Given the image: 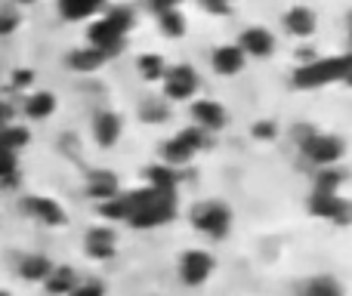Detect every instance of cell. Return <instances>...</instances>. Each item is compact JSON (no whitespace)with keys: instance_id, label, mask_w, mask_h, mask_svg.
Masks as SVG:
<instances>
[{"instance_id":"1","label":"cell","mask_w":352,"mask_h":296,"mask_svg":"<svg viewBox=\"0 0 352 296\" xmlns=\"http://www.w3.org/2000/svg\"><path fill=\"white\" fill-rule=\"evenodd\" d=\"M346 74H349L346 56H337V59H312L294 71V87H297V90H316V87L346 80Z\"/></svg>"},{"instance_id":"2","label":"cell","mask_w":352,"mask_h":296,"mask_svg":"<svg viewBox=\"0 0 352 296\" xmlns=\"http://www.w3.org/2000/svg\"><path fill=\"white\" fill-rule=\"evenodd\" d=\"M192 229L210 241H223L232 231V210L219 201H204L192 210Z\"/></svg>"},{"instance_id":"3","label":"cell","mask_w":352,"mask_h":296,"mask_svg":"<svg viewBox=\"0 0 352 296\" xmlns=\"http://www.w3.org/2000/svg\"><path fill=\"white\" fill-rule=\"evenodd\" d=\"M300 148H303V155L309 157L316 167H337V163L343 161V155H346V142H343L340 136H334V133H312V130L303 136Z\"/></svg>"},{"instance_id":"4","label":"cell","mask_w":352,"mask_h":296,"mask_svg":"<svg viewBox=\"0 0 352 296\" xmlns=\"http://www.w3.org/2000/svg\"><path fill=\"white\" fill-rule=\"evenodd\" d=\"M217 272V260L210 250L204 247H192L179 256V281L186 287H201L210 281V275Z\"/></svg>"},{"instance_id":"5","label":"cell","mask_w":352,"mask_h":296,"mask_svg":"<svg viewBox=\"0 0 352 296\" xmlns=\"http://www.w3.org/2000/svg\"><path fill=\"white\" fill-rule=\"evenodd\" d=\"M164 93L173 102H182V99H192L198 93V74H195L192 65H176L164 71Z\"/></svg>"},{"instance_id":"6","label":"cell","mask_w":352,"mask_h":296,"mask_svg":"<svg viewBox=\"0 0 352 296\" xmlns=\"http://www.w3.org/2000/svg\"><path fill=\"white\" fill-rule=\"evenodd\" d=\"M192 121H195V127L204 130V133L210 136V133L226 130V124H229V111H226L217 99H195L192 102Z\"/></svg>"},{"instance_id":"7","label":"cell","mask_w":352,"mask_h":296,"mask_svg":"<svg viewBox=\"0 0 352 296\" xmlns=\"http://www.w3.org/2000/svg\"><path fill=\"white\" fill-rule=\"evenodd\" d=\"M309 210L316 213L318 219H328V223L346 225V219H349V201L340 198V192H316V194H312Z\"/></svg>"},{"instance_id":"8","label":"cell","mask_w":352,"mask_h":296,"mask_svg":"<svg viewBox=\"0 0 352 296\" xmlns=\"http://www.w3.org/2000/svg\"><path fill=\"white\" fill-rule=\"evenodd\" d=\"M84 247H87V256L90 260H111L118 253V235L111 225H93L84 238Z\"/></svg>"},{"instance_id":"9","label":"cell","mask_w":352,"mask_h":296,"mask_svg":"<svg viewBox=\"0 0 352 296\" xmlns=\"http://www.w3.org/2000/svg\"><path fill=\"white\" fill-rule=\"evenodd\" d=\"M25 213H28L31 219H37V223H43V225H65L68 223V216H65V210H62L56 201H50V198H43V194H31V198H25Z\"/></svg>"},{"instance_id":"10","label":"cell","mask_w":352,"mask_h":296,"mask_svg":"<svg viewBox=\"0 0 352 296\" xmlns=\"http://www.w3.org/2000/svg\"><path fill=\"white\" fill-rule=\"evenodd\" d=\"M238 49H241L244 56H254V59H266V56L275 53V34L269 28H260V25H254V28H248L241 34V41H238Z\"/></svg>"},{"instance_id":"11","label":"cell","mask_w":352,"mask_h":296,"mask_svg":"<svg viewBox=\"0 0 352 296\" xmlns=\"http://www.w3.org/2000/svg\"><path fill=\"white\" fill-rule=\"evenodd\" d=\"M285 28H287V34H294V37H312L316 34V12L303 3L291 6V10L285 12Z\"/></svg>"},{"instance_id":"12","label":"cell","mask_w":352,"mask_h":296,"mask_svg":"<svg viewBox=\"0 0 352 296\" xmlns=\"http://www.w3.org/2000/svg\"><path fill=\"white\" fill-rule=\"evenodd\" d=\"M121 117L115 115V111H102V115H96V121H93V136H96V142L102 148H111L118 139H121Z\"/></svg>"},{"instance_id":"13","label":"cell","mask_w":352,"mask_h":296,"mask_svg":"<svg viewBox=\"0 0 352 296\" xmlns=\"http://www.w3.org/2000/svg\"><path fill=\"white\" fill-rule=\"evenodd\" d=\"M244 59H248V56L238 47H219L217 53H213V71L223 74V78H235L244 68Z\"/></svg>"},{"instance_id":"14","label":"cell","mask_w":352,"mask_h":296,"mask_svg":"<svg viewBox=\"0 0 352 296\" xmlns=\"http://www.w3.org/2000/svg\"><path fill=\"white\" fill-rule=\"evenodd\" d=\"M118 192H121V185H118V176L111 173V170H96V173H90V179H87V194L96 201L115 198Z\"/></svg>"},{"instance_id":"15","label":"cell","mask_w":352,"mask_h":296,"mask_svg":"<svg viewBox=\"0 0 352 296\" xmlns=\"http://www.w3.org/2000/svg\"><path fill=\"white\" fill-rule=\"evenodd\" d=\"M297 296H346V291H343V284L334 275H316V278L300 284Z\"/></svg>"},{"instance_id":"16","label":"cell","mask_w":352,"mask_h":296,"mask_svg":"<svg viewBox=\"0 0 352 296\" xmlns=\"http://www.w3.org/2000/svg\"><path fill=\"white\" fill-rule=\"evenodd\" d=\"M78 272H74L72 266H53V272L47 275V281H43V284H47V291L53 293V296H68L74 291V287H78Z\"/></svg>"},{"instance_id":"17","label":"cell","mask_w":352,"mask_h":296,"mask_svg":"<svg viewBox=\"0 0 352 296\" xmlns=\"http://www.w3.org/2000/svg\"><path fill=\"white\" fill-rule=\"evenodd\" d=\"M22 111L31 117V121H47V117L56 111V96H53V93H47V90L28 93V96H25Z\"/></svg>"},{"instance_id":"18","label":"cell","mask_w":352,"mask_h":296,"mask_svg":"<svg viewBox=\"0 0 352 296\" xmlns=\"http://www.w3.org/2000/svg\"><path fill=\"white\" fill-rule=\"evenodd\" d=\"M105 62H109V56H105L102 49H96V47L74 49V53L68 56V65H72L74 71H80V74H90V71H96V68H102Z\"/></svg>"},{"instance_id":"19","label":"cell","mask_w":352,"mask_h":296,"mask_svg":"<svg viewBox=\"0 0 352 296\" xmlns=\"http://www.w3.org/2000/svg\"><path fill=\"white\" fill-rule=\"evenodd\" d=\"M105 0H59V12L62 19H72V22H80V19H90L102 10Z\"/></svg>"},{"instance_id":"20","label":"cell","mask_w":352,"mask_h":296,"mask_svg":"<svg viewBox=\"0 0 352 296\" xmlns=\"http://www.w3.org/2000/svg\"><path fill=\"white\" fill-rule=\"evenodd\" d=\"M146 176H148V188H152V192H161V194H173L176 182H179V173H176L173 167H167V163L148 167Z\"/></svg>"},{"instance_id":"21","label":"cell","mask_w":352,"mask_h":296,"mask_svg":"<svg viewBox=\"0 0 352 296\" xmlns=\"http://www.w3.org/2000/svg\"><path fill=\"white\" fill-rule=\"evenodd\" d=\"M53 272V262L47 260V256H28V260L19 266V275H22L25 281H47V275Z\"/></svg>"},{"instance_id":"22","label":"cell","mask_w":352,"mask_h":296,"mask_svg":"<svg viewBox=\"0 0 352 296\" xmlns=\"http://www.w3.org/2000/svg\"><path fill=\"white\" fill-rule=\"evenodd\" d=\"M192 157H195V151L188 148L186 142L176 139V136L164 146V163H167V167H173V170H179V167H186V163H192Z\"/></svg>"},{"instance_id":"23","label":"cell","mask_w":352,"mask_h":296,"mask_svg":"<svg viewBox=\"0 0 352 296\" xmlns=\"http://www.w3.org/2000/svg\"><path fill=\"white\" fill-rule=\"evenodd\" d=\"M140 117L146 124H164L170 117V105H167V99H146L140 109Z\"/></svg>"},{"instance_id":"24","label":"cell","mask_w":352,"mask_h":296,"mask_svg":"<svg viewBox=\"0 0 352 296\" xmlns=\"http://www.w3.org/2000/svg\"><path fill=\"white\" fill-rule=\"evenodd\" d=\"M136 68H140L142 80H161V78H164V71H167L164 59H161V56H155V53L140 56V62H136Z\"/></svg>"},{"instance_id":"25","label":"cell","mask_w":352,"mask_h":296,"mask_svg":"<svg viewBox=\"0 0 352 296\" xmlns=\"http://www.w3.org/2000/svg\"><path fill=\"white\" fill-rule=\"evenodd\" d=\"M158 22H161V31L167 37H182L186 34V16L179 10H167V12H158Z\"/></svg>"},{"instance_id":"26","label":"cell","mask_w":352,"mask_h":296,"mask_svg":"<svg viewBox=\"0 0 352 296\" xmlns=\"http://www.w3.org/2000/svg\"><path fill=\"white\" fill-rule=\"evenodd\" d=\"M346 182V176H343V170L337 167H322L316 176V192H337V188Z\"/></svg>"},{"instance_id":"27","label":"cell","mask_w":352,"mask_h":296,"mask_svg":"<svg viewBox=\"0 0 352 296\" xmlns=\"http://www.w3.org/2000/svg\"><path fill=\"white\" fill-rule=\"evenodd\" d=\"M68 296H105V287L99 281H78V287Z\"/></svg>"},{"instance_id":"28","label":"cell","mask_w":352,"mask_h":296,"mask_svg":"<svg viewBox=\"0 0 352 296\" xmlns=\"http://www.w3.org/2000/svg\"><path fill=\"white\" fill-rule=\"evenodd\" d=\"M12 90H28L31 84H34V71H28V68H19V71H12Z\"/></svg>"},{"instance_id":"29","label":"cell","mask_w":352,"mask_h":296,"mask_svg":"<svg viewBox=\"0 0 352 296\" xmlns=\"http://www.w3.org/2000/svg\"><path fill=\"white\" fill-rule=\"evenodd\" d=\"M250 133H254L256 139H272V136H278V124H272V121H256Z\"/></svg>"},{"instance_id":"30","label":"cell","mask_w":352,"mask_h":296,"mask_svg":"<svg viewBox=\"0 0 352 296\" xmlns=\"http://www.w3.org/2000/svg\"><path fill=\"white\" fill-rule=\"evenodd\" d=\"M19 28V16L16 12H0V34H12Z\"/></svg>"},{"instance_id":"31","label":"cell","mask_w":352,"mask_h":296,"mask_svg":"<svg viewBox=\"0 0 352 296\" xmlns=\"http://www.w3.org/2000/svg\"><path fill=\"white\" fill-rule=\"evenodd\" d=\"M182 0H148L152 12H167V10H179Z\"/></svg>"},{"instance_id":"32","label":"cell","mask_w":352,"mask_h":296,"mask_svg":"<svg viewBox=\"0 0 352 296\" xmlns=\"http://www.w3.org/2000/svg\"><path fill=\"white\" fill-rule=\"evenodd\" d=\"M201 3H204L210 12H229L232 0H201Z\"/></svg>"},{"instance_id":"33","label":"cell","mask_w":352,"mask_h":296,"mask_svg":"<svg viewBox=\"0 0 352 296\" xmlns=\"http://www.w3.org/2000/svg\"><path fill=\"white\" fill-rule=\"evenodd\" d=\"M16 3H34V0H16Z\"/></svg>"},{"instance_id":"34","label":"cell","mask_w":352,"mask_h":296,"mask_svg":"<svg viewBox=\"0 0 352 296\" xmlns=\"http://www.w3.org/2000/svg\"><path fill=\"white\" fill-rule=\"evenodd\" d=\"M0 296H6V293H0Z\"/></svg>"}]
</instances>
